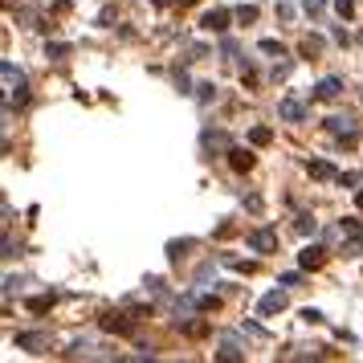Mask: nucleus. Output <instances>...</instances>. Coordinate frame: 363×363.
<instances>
[{"label":"nucleus","mask_w":363,"mask_h":363,"mask_svg":"<svg viewBox=\"0 0 363 363\" xmlns=\"http://www.w3.org/2000/svg\"><path fill=\"white\" fill-rule=\"evenodd\" d=\"M0 74H4V86H9V99L25 102V74H21L13 62H4V66H0Z\"/></svg>","instance_id":"nucleus-1"},{"label":"nucleus","mask_w":363,"mask_h":363,"mask_svg":"<svg viewBox=\"0 0 363 363\" xmlns=\"http://www.w3.org/2000/svg\"><path fill=\"white\" fill-rule=\"evenodd\" d=\"M249 245L257 249V253H265V249H274V245H278V237H274L269 229H257L253 237H249Z\"/></svg>","instance_id":"nucleus-2"},{"label":"nucleus","mask_w":363,"mask_h":363,"mask_svg":"<svg viewBox=\"0 0 363 363\" xmlns=\"http://www.w3.org/2000/svg\"><path fill=\"white\" fill-rule=\"evenodd\" d=\"M50 343L45 335H37V330H29V335H17V347L21 351H41V347Z\"/></svg>","instance_id":"nucleus-3"},{"label":"nucleus","mask_w":363,"mask_h":363,"mask_svg":"<svg viewBox=\"0 0 363 363\" xmlns=\"http://www.w3.org/2000/svg\"><path fill=\"white\" fill-rule=\"evenodd\" d=\"M327 262V253L318 245H311V249H302V269H318V265Z\"/></svg>","instance_id":"nucleus-4"},{"label":"nucleus","mask_w":363,"mask_h":363,"mask_svg":"<svg viewBox=\"0 0 363 363\" xmlns=\"http://www.w3.org/2000/svg\"><path fill=\"white\" fill-rule=\"evenodd\" d=\"M102 327H106V330H118V335H131L135 323H127L123 314H106V318H102Z\"/></svg>","instance_id":"nucleus-5"},{"label":"nucleus","mask_w":363,"mask_h":363,"mask_svg":"<svg viewBox=\"0 0 363 363\" xmlns=\"http://www.w3.org/2000/svg\"><path fill=\"white\" fill-rule=\"evenodd\" d=\"M278 115H281V118H290V123H298V118L306 115V111H302V102L286 99V102H281V106H278Z\"/></svg>","instance_id":"nucleus-6"},{"label":"nucleus","mask_w":363,"mask_h":363,"mask_svg":"<svg viewBox=\"0 0 363 363\" xmlns=\"http://www.w3.org/2000/svg\"><path fill=\"white\" fill-rule=\"evenodd\" d=\"M229 164L237 167V172H249V167H253V155H249V151H241V147H233L229 151Z\"/></svg>","instance_id":"nucleus-7"},{"label":"nucleus","mask_w":363,"mask_h":363,"mask_svg":"<svg viewBox=\"0 0 363 363\" xmlns=\"http://www.w3.org/2000/svg\"><path fill=\"white\" fill-rule=\"evenodd\" d=\"M339 90H343V82H339V78H323V82H318V99H335Z\"/></svg>","instance_id":"nucleus-8"},{"label":"nucleus","mask_w":363,"mask_h":363,"mask_svg":"<svg viewBox=\"0 0 363 363\" xmlns=\"http://www.w3.org/2000/svg\"><path fill=\"white\" fill-rule=\"evenodd\" d=\"M225 25H229V13H220V9L204 17V29H225Z\"/></svg>","instance_id":"nucleus-9"},{"label":"nucleus","mask_w":363,"mask_h":363,"mask_svg":"<svg viewBox=\"0 0 363 363\" xmlns=\"http://www.w3.org/2000/svg\"><path fill=\"white\" fill-rule=\"evenodd\" d=\"M281 306H286V298H281V294H269V298L262 302V314H274V311H281Z\"/></svg>","instance_id":"nucleus-10"},{"label":"nucleus","mask_w":363,"mask_h":363,"mask_svg":"<svg viewBox=\"0 0 363 363\" xmlns=\"http://www.w3.org/2000/svg\"><path fill=\"white\" fill-rule=\"evenodd\" d=\"M249 143H257V147L269 143V127H253V131H249Z\"/></svg>","instance_id":"nucleus-11"},{"label":"nucleus","mask_w":363,"mask_h":363,"mask_svg":"<svg viewBox=\"0 0 363 363\" xmlns=\"http://www.w3.org/2000/svg\"><path fill=\"white\" fill-rule=\"evenodd\" d=\"M311 176H318V180H330V176H335V167H330V164H311Z\"/></svg>","instance_id":"nucleus-12"},{"label":"nucleus","mask_w":363,"mask_h":363,"mask_svg":"<svg viewBox=\"0 0 363 363\" xmlns=\"http://www.w3.org/2000/svg\"><path fill=\"white\" fill-rule=\"evenodd\" d=\"M29 311H33V314L50 311V298H29Z\"/></svg>","instance_id":"nucleus-13"},{"label":"nucleus","mask_w":363,"mask_h":363,"mask_svg":"<svg viewBox=\"0 0 363 363\" xmlns=\"http://www.w3.org/2000/svg\"><path fill=\"white\" fill-rule=\"evenodd\" d=\"M359 208H363V192H359Z\"/></svg>","instance_id":"nucleus-14"},{"label":"nucleus","mask_w":363,"mask_h":363,"mask_svg":"<svg viewBox=\"0 0 363 363\" xmlns=\"http://www.w3.org/2000/svg\"><path fill=\"white\" fill-rule=\"evenodd\" d=\"M155 4H164V0H155Z\"/></svg>","instance_id":"nucleus-15"}]
</instances>
